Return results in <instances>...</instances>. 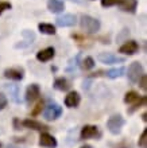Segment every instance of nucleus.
<instances>
[{
    "instance_id": "nucleus-7",
    "label": "nucleus",
    "mask_w": 147,
    "mask_h": 148,
    "mask_svg": "<svg viewBox=\"0 0 147 148\" xmlns=\"http://www.w3.org/2000/svg\"><path fill=\"white\" fill-rule=\"evenodd\" d=\"M4 77L12 81H20L24 77V70L22 67H10L4 70Z\"/></svg>"
},
{
    "instance_id": "nucleus-24",
    "label": "nucleus",
    "mask_w": 147,
    "mask_h": 148,
    "mask_svg": "<svg viewBox=\"0 0 147 148\" xmlns=\"http://www.w3.org/2000/svg\"><path fill=\"white\" fill-rule=\"evenodd\" d=\"M138 145L140 148H147V129H144L142 135L139 137V141H138Z\"/></svg>"
},
{
    "instance_id": "nucleus-10",
    "label": "nucleus",
    "mask_w": 147,
    "mask_h": 148,
    "mask_svg": "<svg viewBox=\"0 0 147 148\" xmlns=\"http://www.w3.org/2000/svg\"><path fill=\"white\" fill-rule=\"evenodd\" d=\"M41 96V88L38 84H31L26 90V101L27 104H32Z\"/></svg>"
},
{
    "instance_id": "nucleus-20",
    "label": "nucleus",
    "mask_w": 147,
    "mask_h": 148,
    "mask_svg": "<svg viewBox=\"0 0 147 148\" xmlns=\"http://www.w3.org/2000/svg\"><path fill=\"white\" fill-rule=\"evenodd\" d=\"M38 30L42 34H46V35H54L55 34V27L53 24H49V23H39Z\"/></svg>"
},
{
    "instance_id": "nucleus-33",
    "label": "nucleus",
    "mask_w": 147,
    "mask_h": 148,
    "mask_svg": "<svg viewBox=\"0 0 147 148\" xmlns=\"http://www.w3.org/2000/svg\"><path fill=\"white\" fill-rule=\"evenodd\" d=\"M142 120L147 121V114H146V113H143V114H142Z\"/></svg>"
},
{
    "instance_id": "nucleus-23",
    "label": "nucleus",
    "mask_w": 147,
    "mask_h": 148,
    "mask_svg": "<svg viewBox=\"0 0 147 148\" xmlns=\"http://www.w3.org/2000/svg\"><path fill=\"white\" fill-rule=\"evenodd\" d=\"M81 63H82V67H84L85 70H90V69L95 67V59H93L92 57H85V59H84Z\"/></svg>"
},
{
    "instance_id": "nucleus-19",
    "label": "nucleus",
    "mask_w": 147,
    "mask_h": 148,
    "mask_svg": "<svg viewBox=\"0 0 147 148\" xmlns=\"http://www.w3.org/2000/svg\"><path fill=\"white\" fill-rule=\"evenodd\" d=\"M139 100H140V96L136 93V92H134V90L127 92L126 96H124V102L128 104V105H134V104H136Z\"/></svg>"
},
{
    "instance_id": "nucleus-32",
    "label": "nucleus",
    "mask_w": 147,
    "mask_h": 148,
    "mask_svg": "<svg viewBox=\"0 0 147 148\" xmlns=\"http://www.w3.org/2000/svg\"><path fill=\"white\" fill-rule=\"evenodd\" d=\"M20 127H22V123H20L18 119H14V128H15L16 131H19V129H22Z\"/></svg>"
},
{
    "instance_id": "nucleus-26",
    "label": "nucleus",
    "mask_w": 147,
    "mask_h": 148,
    "mask_svg": "<svg viewBox=\"0 0 147 148\" xmlns=\"http://www.w3.org/2000/svg\"><path fill=\"white\" fill-rule=\"evenodd\" d=\"M109 145L112 148H134L131 143H128L127 140H123V141H120V143H116V144H109Z\"/></svg>"
},
{
    "instance_id": "nucleus-29",
    "label": "nucleus",
    "mask_w": 147,
    "mask_h": 148,
    "mask_svg": "<svg viewBox=\"0 0 147 148\" xmlns=\"http://www.w3.org/2000/svg\"><path fill=\"white\" fill-rule=\"evenodd\" d=\"M120 0H101V5L103 7H112V5H116L119 4Z\"/></svg>"
},
{
    "instance_id": "nucleus-13",
    "label": "nucleus",
    "mask_w": 147,
    "mask_h": 148,
    "mask_svg": "<svg viewBox=\"0 0 147 148\" xmlns=\"http://www.w3.org/2000/svg\"><path fill=\"white\" fill-rule=\"evenodd\" d=\"M22 125L26 127V128L32 129V131H41V132L49 129V127H47L46 124H43V123H41V121L32 120V119H27V120H24L23 123H22Z\"/></svg>"
},
{
    "instance_id": "nucleus-16",
    "label": "nucleus",
    "mask_w": 147,
    "mask_h": 148,
    "mask_svg": "<svg viewBox=\"0 0 147 148\" xmlns=\"http://www.w3.org/2000/svg\"><path fill=\"white\" fill-rule=\"evenodd\" d=\"M119 5L123 11L134 14L136 11V7H138V0H120Z\"/></svg>"
},
{
    "instance_id": "nucleus-8",
    "label": "nucleus",
    "mask_w": 147,
    "mask_h": 148,
    "mask_svg": "<svg viewBox=\"0 0 147 148\" xmlns=\"http://www.w3.org/2000/svg\"><path fill=\"white\" fill-rule=\"evenodd\" d=\"M38 144L43 148H55L58 143H57V139H55L54 136H51L50 133L43 132L42 135H41V137H39Z\"/></svg>"
},
{
    "instance_id": "nucleus-3",
    "label": "nucleus",
    "mask_w": 147,
    "mask_h": 148,
    "mask_svg": "<svg viewBox=\"0 0 147 148\" xmlns=\"http://www.w3.org/2000/svg\"><path fill=\"white\" fill-rule=\"evenodd\" d=\"M61 114H62V108L57 104V102L49 104V105L46 106L45 112H43V117H45V120H47V121L57 120L58 117H61Z\"/></svg>"
},
{
    "instance_id": "nucleus-17",
    "label": "nucleus",
    "mask_w": 147,
    "mask_h": 148,
    "mask_svg": "<svg viewBox=\"0 0 147 148\" xmlns=\"http://www.w3.org/2000/svg\"><path fill=\"white\" fill-rule=\"evenodd\" d=\"M4 89L10 93L11 98L15 102H19L20 101V100H19V86H18V85H12V84H10V85H4Z\"/></svg>"
},
{
    "instance_id": "nucleus-28",
    "label": "nucleus",
    "mask_w": 147,
    "mask_h": 148,
    "mask_svg": "<svg viewBox=\"0 0 147 148\" xmlns=\"http://www.w3.org/2000/svg\"><path fill=\"white\" fill-rule=\"evenodd\" d=\"M11 3L10 1H0V15L3 14L4 11H7V10H11Z\"/></svg>"
},
{
    "instance_id": "nucleus-15",
    "label": "nucleus",
    "mask_w": 147,
    "mask_h": 148,
    "mask_svg": "<svg viewBox=\"0 0 147 148\" xmlns=\"http://www.w3.org/2000/svg\"><path fill=\"white\" fill-rule=\"evenodd\" d=\"M47 10L53 14H59L65 10V3L62 0H49L47 1Z\"/></svg>"
},
{
    "instance_id": "nucleus-30",
    "label": "nucleus",
    "mask_w": 147,
    "mask_h": 148,
    "mask_svg": "<svg viewBox=\"0 0 147 148\" xmlns=\"http://www.w3.org/2000/svg\"><path fill=\"white\" fill-rule=\"evenodd\" d=\"M139 86H140V89H143V90H146L147 89V77H146V74H143L142 77L139 78Z\"/></svg>"
},
{
    "instance_id": "nucleus-21",
    "label": "nucleus",
    "mask_w": 147,
    "mask_h": 148,
    "mask_svg": "<svg viewBox=\"0 0 147 148\" xmlns=\"http://www.w3.org/2000/svg\"><path fill=\"white\" fill-rule=\"evenodd\" d=\"M23 36H24V40H23L24 43H22V45H19V46H16V47H26V46H28V45H31L32 40L35 39V34L28 31V30H24L23 31Z\"/></svg>"
},
{
    "instance_id": "nucleus-18",
    "label": "nucleus",
    "mask_w": 147,
    "mask_h": 148,
    "mask_svg": "<svg viewBox=\"0 0 147 148\" xmlns=\"http://www.w3.org/2000/svg\"><path fill=\"white\" fill-rule=\"evenodd\" d=\"M54 89H57V90H61V92H65V90H68L70 88V84H69V81L66 79V78H63V77H59V78H57L54 81Z\"/></svg>"
},
{
    "instance_id": "nucleus-1",
    "label": "nucleus",
    "mask_w": 147,
    "mask_h": 148,
    "mask_svg": "<svg viewBox=\"0 0 147 148\" xmlns=\"http://www.w3.org/2000/svg\"><path fill=\"white\" fill-rule=\"evenodd\" d=\"M80 24H81V28L85 32L89 34H95L100 30V20H97L96 18H92L89 15H82L81 20H80Z\"/></svg>"
},
{
    "instance_id": "nucleus-36",
    "label": "nucleus",
    "mask_w": 147,
    "mask_h": 148,
    "mask_svg": "<svg viewBox=\"0 0 147 148\" xmlns=\"http://www.w3.org/2000/svg\"><path fill=\"white\" fill-rule=\"evenodd\" d=\"M7 148H16V147H14V145H7Z\"/></svg>"
},
{
    "instance_id": "nucleus-35",
    "label": "nucleus",
    "mask_w": 147,
    "mask_h": 148,
    "mask_svg": "<svg viewBox=\"0 0 147 148\" xmlns=\"http://www.w3.org/2000/svg\"><path fill=\"white\" fill-rule=\"evenodd\" d=\"M72 1H76V3H82V0H72Z\"/></svg>"
},
{
    "instance_id": "nucleus-34",
    "label": "nucleus",
    "mask_w": 147,
    "mask_h": 148,
    "mask_svg": "<svg viewBox=\"0 0 147 148\" xmlns=\"http://www.w3.org/2000/svg\"><path fill=\"white\" fill-rule=\"evenodd\" d=\"M80 148H93L92 145H89V144H85V145H82V147H80Z\"/></svg>"
},
{
    "instance_id": "nucleus-4",
    "label": "nucleus",
    "mask_w": 147,
    "mask_h": 148,
    "mask_svg": "<svg viewBox=\"0 0 147 148\" xmlns=\"http://www.w3.org/2000/svg\"><path fill=\"white\" fill-rule=\"evenodd\" d=\"M128 79L132 82V84H136L139 81V78L143 75V66L140 62H132L130 66H128V71H127Z\"/></svg>"
},
{
    "instance_id": "nucleus-12",
    "label": "nucleus",
    "mask_w": 147,
    "mask_h": 148,
    "mask_svg": "<svg viewBox=\"0 0 147 148\" xmlns=\"http://www.w3.org/2000/svg\"><path fill=\"white\" fill-rule=\"evenodd\" d=\"M80 102H81V97H80L78 92H76V90L69 92L68 96L65 97V105L68 108H77L80 105Z\"/></svg>"
},
{
    "instance_id": "nucleus-22",
    "label": "nucleus",
    "mask_w": 147,
    "mask_h": 148,
    "mask_svg": "<svg viewBox=\"0 0 147 148\" xmlns=\"http://www.w3.org/2000/svg\"><path fill=\"white\" fill-rule=\"evenodd\" d=\"M124 71H126V69L124 67H116V69H111V70L107 71V77L108 78H112V79H115V78H119L121 77L124 74Z\"/></svg>"
},
{
    "instance_id": "nucleus-37",
    "label": "nucleus",
    "mask_w": 147,
    "mask_h": 148,
    "mask_svg": "<svg viewBox=\"0 0 147 148\" xmlns=\"http://www.w3.org/2000/svg\"><path fill=\"white\" fill-rule=\"evenodd\" d=\"M0 148H1V144H0Z\"/></svg>"
},
{
    "instance_id": "nucleus-5",
    "label": "nucleus",
    "mask_w": 147,
    "mask_h": 148,
    "mask_svg": "<svg viewBox=\"0 0 147 148\" xmlns=\"http://www.w3.org/2000/svg\"><path fill=\"white\" fill-rule=\"evenodd\" d=\"M97 59L100 61L101 63L104 65H115V63H124L126 59L123 57H119V55H115L112 53H100L97 55Z\"/></svg>"
},
{
    "instance_id": "nucleus-2",
    "label": "nucleus",
    "mask_w": 147,
    "mask_h": 148,
    "mask_svg": "<svg viewBox=\"0 0 147 148\" xmlns=\"http://www.w3.org/2000/svg\"><path fill=\"white\" fill-rule=\"evenodd\" d=\"M124 124H126V121H124L121 114H113L107 121V128L112 135L116 136V135H119L121 132V128L124 127Z\"/></svg>"
},
{
    "instance_id": "nucleus-14",
    "label": "nucleus",
    "mask_w": 147,
    "mask_h": 148,
    "mask_svg": "<svg viewBox=\"0 0 147 148\" xmlns=\"http://www.w3.org/2000/svg\"><path fill=\"white\" fill-rule=\"evenodd\" d=\"M54 55H55L54 49L53 47H46V49H43V50L37 53V59L39 62H49L50 59L54 58Z\"/></svg>"
},
{
    "instance_id": "nucleus-9",
    "label": "nucleus",
    "mask_w": 147,
    "mask_h": 148,
    "mask_svg": "<svg viewBox=\"0 0 147 148\" xmlns=\"http://www.w3.org/2000/svg\"><path fill=\"white\" fill-rule=\"evenodd\" d=\"M99 136V128L96 125H84L80 132V139L86 140V139H93V137Z\"/></svg>"
},
{
    "instance_id": "nucleus-6",
    "label": "nucleus",
    "mask_w": 147,
    "mask_h": 148,
    "mask_svg": "<svg viewBox=\"0 0 147 148\" xmlns=\"http://www.w3.org/2000/svg\"><path fill=\"white\" fill-rule=\"evenodd\" d=\"M55 23L59 27H73L77 23V18H76V15H72V14H65L62 16H58L55 19Z\"/></svg>"
},
{
    "instance_id": "nucleus-27",
    "label": "nucleus",
    "mask_w": 147,
    "mask_h": 148,
    "mask_svg": "<svg viewBox=\"0 0 147 148\" xmlns=\"http://www.w3.org/2000/svg\"><path fill=\"white\" fill-rule=\"evenodd\" d=\"M43 109V101H39L37 105H35V108L32 109V112H31V116H37V114H39V113L42 112Z\"/></svg>"
},
{
    "instance_id": "nucleus-11",
    "label": "nucleus",
    "mask_w": 147,
    "mask_h": 148,
    "mask_svg": "<svg viewBox=\"0 0 147 148\" xmlns=\"http://www.w3.org/2000/svg\"><path fill=\"white\" fill-rule=\"evenodd\" d=\"M120 53H123L126 55H134L139 51V45L135 42V40H127V42L121 45L119 49Z\"/></svg>"
},
{
    "instance_id": "nucleus-25",
    "label": "nucleus",
    "mask_w": 147,
    "mask_h": 148,
    "mask_svg": "<svg viewBox=\"0 0 147 148\" xmlns=\"http://www.w3.org/2000/svg\"><path fill=\"white\" fill-rule=\"evenodd\" d=\"M146 102H147V98L146 97H140V100L136 104H134L132 105V108L131 109H128V113H132L135 109H138V108H140V106H143V105H146Z\"/></svg>"
},
{
    "instance_id": "nucleus-31",
    "label": "nucleus",
    "mask_w": 147,
    "mask_h": 148,
    "mask_svg": "<svg viewBox=\"0 0 147 148\" xmlns=\"http://www.w3.org/2000/svg\"><path fill=\"white\" fill-rule=\"evenodd\" d=\"M7 104H8L7 97H6L3 93H0V110H3L4 108L7 106Z\"/></svg>"
}]
</instances>
